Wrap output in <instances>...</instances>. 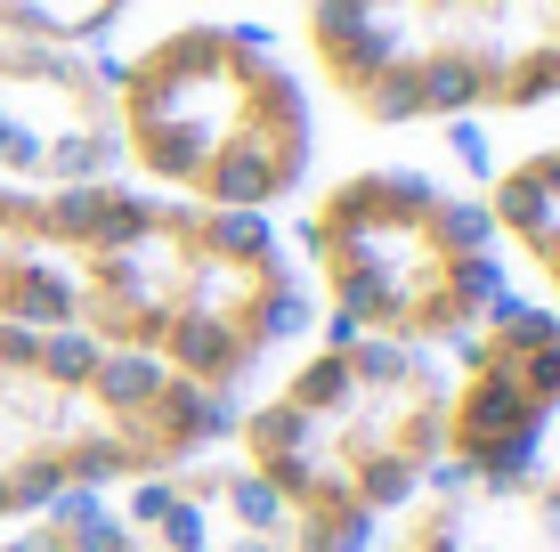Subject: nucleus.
Masks as SVG:
<instances>
[{"mask_svg":"<svg viewBox=\"0 0 560 552\" xmlns=\"http://www.w3.org/2000/svg\"><path fill=\"white\" fill-rule=\"evenodd\" d=\"M0 326L147 357L236 407L308 326V284L277 220L196 212L130 179H0Z\"/></svg>","mask_w":560,"mask_h":552,"instance_id":"1","label":"nucleus"},{"mask_svg":"<svg viewBox=\"0 0 560 552\" xmlns=\"http://www.w3.org/2000/svg\"><path fill=\"white\" fill-rule=\"evenodd\" d=\"M114 171L196 212L277 220L317 179V90L277 33L179 16L106 57Z\"/></svg>","mask_w":560,"mask_h":552,"instance_id":"2","label":"nucleus"},{"mask_svg":"<svg viewBox=\"0 0 560 552\" xmlns=\"http://www.w3.org/2000/svg\"><path fill=\"white\" fill-rule=\"evenodd\" d=\"M439 357L325 333L228 414V455L277 496L293 552H374L439 480Z\"/></svg>","mask_w":560,"mask_h":552,"instance_id":"3","label":"nucleus"},{"mask_svg":"<svg viewBox=\"0 0 560 552\" xmlns=\"http://www.w3.org/2000/svg\"><path fill=\"white\" fill-rule=\"evenodd\" d=\"M293 260L308 309L334 317V333L422 357H447L504 301V244L479 196L407 163H365L308 187Z\"/></svg>","mask_w":560,"mask_h":552,"instance_id":"4","label":"nucleus"},{"mask_svg":"<svg viewBox=\"0 0 560 552\" xmlns=\"http://www.w3.org/2000/svg\"><path fill=\"white\" fill-rule=\"evenodd\" d=\"M301 73L365 130L560 106V0H301Z\"/></svg>","mask_w":560,"mask_h":552,"instance_id":"5","label":"nucleus"},{"mask_svg":"<svg viewBox=\"0 0 560 552\" xmlns=\"http://www.w3.org/2000/svg\"><path fill=\"white\" fill-rule=\"evenodd\" d=\"M228 398L73 333L0 326V528L171 471L228 439Z\"/></svg>","mask_w":560,"mask_h":552,"instance_id":"6","label":"nucleus"},{"mask_svg":"<svg viewBox=\"0 0 560 552\" xmlns=\"http://www.w3.org/2000/svg\"><path fill=\"white\" fill-rule=\"evenodd\" d=\"M439 480L520 488L560 431V309L495 301L439 357Z\"/></svg>","mask_w":560,"mask_h":552,"instance_id":"7","label":"nucleus"},{"mask_svg":"<svg viewBox=\"0 0 560 552\" xmlns=\"http://www.w3.org/2000/svg\"><path fill=\"white\" fill-rule=\"evenodd\" d=\"M0 179L82 187L114 171L106 57L82 42H0Z\"/></svg>","mask_w":560,"mask_h":552,"instance_id":"8","label":"nucleus"},{"mask_svg":"<svg viewBox=\"0 0 560 552\" xmlns=\"http://www.w3.org/2000/svg\"><path fill=\"white\" fill-rule=\"evenodd\" d=\"M220 447H203V455H187V463H171V471H147V480L114 488V512L130 520L139 552H293L277 496H268L236 455H220Z\"/></svg>","mask_w":560,"mask_h":552,"instance_id":"9","label":"nucleus"},{"mask_svg":"<svg viewBox=\"0 0 560 552\" xmlns=\"http://www.w3.org/2000/svg\"><path fill=\"white\" fill-rule=\"evenodd\" d=\"M390 552H560V471H528L520 488H422Z\"/></svg>","mask_w":560,"mask_h":552,"instance_id":"10","label":"nucleus"},{"mask_svg":"<svg viewBox=\"0 0 560 552\" xmlns=\"http://www.w3.org/2000/svg\"><path fill=\"white\" fill-rule=\"evenodd\" d=\"M479 212H488L504 260H520V269L545 284V309H560V139L512 155V163L488 179Z\"/></svg>","mask_w":560,"mask_h":552,"instance_id":"11","label":"nucleus"},{"mask_svg":"<svg viewBox=\"0 0 560 552\" xmlns=\"http://www.w3.org/2000/svg\"><path fill=\"white\" fill-rule=\"evenodd\" d=\"M0 552H139V537L114 512V496H66V504H42L25 520H9Z\"/></svg>","mask_w":560,"mask_h":552,"instance_id":"12","label":"nucleus"},{"mask_svg":"<svg viewBox=\"0 0 560 552\" xmlns=\"http://www.w3.org/2000/svg\"><path fill=\"white\" fill-rule=\"evenodd\" d=\"M139 0H0V42H82L98 49Z\"/></svg>","mask_w":560,"mask_h":552,"instance_id":"13","label":"nucleus"},{"mask_svg":"<svg viewBox=\"0 0 560 552\" xmlns=\"http://www.w3.org/2000/svg\"><path fill=\"white\" fill-rule=\"evenodd\" d=\"M244 9H301V0H244Z\"/></svg>","mask_w":560,"mask_h":552,"instance_id":"14","label":"nucleus"}]
</instances>
